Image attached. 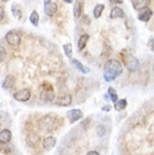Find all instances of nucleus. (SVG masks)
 <instances>
[{"instance_id": "nucleus-1", "label": "nucleus", "mask_w": 154, "mask_h": 155, "mask_svg": "<svg viewBox=\"0 0 154 155\" xmlns=\"http://www.w3.org/2000/svg\"><path fill=\"white\" fill-rule=\"evenodd\" d=\"M123 72V66L117 60H109L104 66V78L107 82L114 81Z\"/></svg>"}, {"instance_id": "nucleus-2", "label": "nucleus", "mask_w": 154, "mask_h": 155, "mask_svg": "<svg viewBox=\"0 0 154 155\" xmlns=\"http://www.w3.org/2000/svg\"><path fill=\"white\" fill-rule=\"evenodd\" d=\"M122 58H123L125 66L127 68V70L129 72H136L139 69V60L135 58V56H133L131 53L125 52V51L122 52Z\"/></svg>"}, {"instance_id": "nucleus-3", "label": "nucleus", "mask_w": 154, "mask_h": 155, "mask_svg": "<svg viewBox=\"0 0 154 155\" xmlns=\"http://www.w3.org/2000/svg\"><path fill=\"white\" fill-rule=\"evenodd\" d=\"M14 98L17 101H22V102L28 101L31 99V91H29V89H26V88L19 90V91H16L14 93Z\"/></svg>"}, {"instance_id": "nucleus-4", "label": "nucleus", "mask_w": 154, "mask_h": 155, "mask_svg": "<svg viewBox=\"0 0 154 155\" xmlns=\"http://www.w3.org/2000/svg\"><path fill=\"white\" fill-rule=\"evenodd\" d=\"M6 41L8 44H10L12 46H18L20 44V36L16 31H8L6 34Z\"/></svg>"}, {"instance_id": "nucleus-5", "label": "nucleus", "mask_w": 154, "mask_h": 155, "mask_svg": "<svg viewBox=\"0 0 154 155\" xmlns=\"http://www.w3.org/2000/svg\"><path fill=\"white\" fill-rule=\"evenodd\" d=\"M82 116H83V114L79 109H71V110H69L66 113V118L69 119V121L71 124H73V123H75L78 120H80L82 118Z\"/></svg>"}, {"instance_id": "nucleus-6", "label": "nucleus", "mask_w": 154, "mask_h": 155, "mask_svg": "<svg viewBox=\"0 0 154 155\" xmlns=\"http://www.w3.org/2000/svg\"><path fill=\"white\" fill-rule=\"evenodd\" d=\"M71 102H72V97H71L70 94L61 96V97L56 98V99L54 100V104H55V105L63 106V107H65V106H70L71 105Z\"/></svg>"}, {"instance_id": "nucleus-7", "label": "nucleus", "mask_w": 154, "mask_h": 155, "mask_svg": "<svg viewBox=\"0 0 154 155\" xmlns=\"http://www.w3.org/2000/svg\"><path fill=\"white\" fill-rule=\"evenodd\" d=\"M152 10H151L150 8H143V9H141L139 12V19L141 20V21H144V23H146V21H149V20L151 19V17H152Z\"/></svg>"}, {"instance_id": "nucleus-8", "label": "nucleus", "mask_w": 154, "mask_h": 155, "mask_svg": "<svg viewBox=\"0 0 154 155\" xmlns=\"http://www.w3.org/2000/svg\"><path fill=\"white\" fill-rule=\"evenodd\" d=\"M56 145V140L54 138L53 136H49L46 138H44L43 140V147L46 151H52Z\"/></svg>"}, {"instance_id": "nucleus-9", "label": "nucleus", "mask_w": 154, "mask_h": 155, "mask_svg": "<svg viewBox=\"0 0 154 155\" xmlns=\"http://www.w3.org/2000/svg\"><path fill=\"white\" fill-rule=\"evenodd\" d=\"M58 12V5L54 2H46L44 5V12L47 16H54Z\"/></svg>"}, {"instance_id": "nucleus-10", "label": "nucleus", "mask_w": 154, "mask_h": 155, "mask_svg": "<svg viewBox=\"0 0 154 155\" xmlns=\"http://www.w3.org/2000/svg\"><path fill=\"white\" fill-rule=\"evenodd\" d=\"M12 140V132L8 129H4L0 132V144H7Z\"/></svg>"}, {"instance_id": "nucleus-11", "label": "nucleus", "mask_w": 154, "mask_h": 155, "mask_svg": "<svg viewBox=\"0 0 154 155\" xmlns=\"http://www.w3.org/2000/svg\"><path fill=\"white\" fill-rule=\"evenodd\" d=\"M15 78L12 77V75H7V77L5 78L4 82H2V88L4 89H12V87L15 85Z\"/></svg>"}, {"instance_id": "nucleus-12", "label": "nucleus", "mask_w": 154, "mask_h": 155, "mask_svg": "<svg viewBox=\"0 0 154 155\" xmlns=\"http://www.w3.org/2000/svg\"><path fill=\"white\" fill-rule=\"evenodd\" d=\"M125 14H124V10L119 7H114L110 12V18L112 19H115V18H123Z\"/></svg>"}, {"instance_id": "nucleus-13", "label": "nucleus", "mask_w": 154, "mask_h": 155, "mask_svg": "<svg viewBox=\"0 0 154 155\" xmlns=\"http://www.w3.org/2000/svg\"><path fill=\"white\" fill-rule=\"evenodd\" d=\"M71 63H72V64H73V65L75 66L78 70L80 71V72H82V73L87 74V73H89V72H90V69H89V68H87V66H85L83 64H82V63L79 62L77 58H72Z\"/></svg>"}, {"instance_id": "nucleus-14", "label": "nucleus", "mask_w": 154, "mask_h": 155, "mask_svg": "<svg viewBox=\"0 0 154 155\" xmlns=\"http://www.w3.org/2000/svg\"><path fill=\"white\" fill-rule=\"evenodd\" d=\"M149 1L150 0H133L132 4H133V7H134L135 10H141V9L146 7Z\"/></svg>"}, {"instance_id": "nucleus-15", "label": "nucleus", "mask_w": 154, "mask_h": 155, "mask_svg": "<svg viewBox=\"0 0 154 155\" xmlns=\"http://www.w3.org/2000/svg\"><path fill=\"white\" fill-rule=\"evenodd\" d=\"M82 12H83V5L82 2L80 1H77L75 4H74V7H73V15L75 18H79L81 15H82Z\"/></svg>"}, {"instance_id": "nucleus-16", "label": "nucleus", "mask_w": 154, "mask_h": 155, "mask_svg": "<svg viewBox=\"0 0 154 155\" xmlns=\"http://www.w3.org/2000/svg\"><path fill=\"white\" fill-rule=\"evenodd\" d=\"M89 38H90V36L88 35V34H83V35L81 36L80 39H79V42H78V48L79 50H83L85 47V45H87V42L89 41Z\"/></svg>"}, {"instance_id": "nucleus-17", "label": "nucleus", "mask_w": 154, "mask_h": 155, "mask_svg": "<svg viewBox=\"0 0 154 155\" xmlns=\"http://www.w3.org/2000/svg\"><path fill=\"white\" fill-rule=\"evenodd\" d=\"M126 107H127V101H126V99H120V100H117L115 102V109L117 111L123 110Z\"/></svg>"}, {"instance_id": "nucleus-18", "label": "nucleus", "mask_w": 154, "mask_h": 155, "mask_svg": "<svg viewBox=\"0 0 154 155\" xmlns=\"http://www.w3.org/2000/svg\"><path fill=\"white\" fill-rule=\"evenodd\" d=\"M29 20H31V23L34 25V26H38V23H39V16H38V12L34 10V12H32L31 16H29Z\"/></svg>"}, {"instance_id": "nucleus-19", "label": "nucleus", "mask_w": 154, "mask_h": 155, "mask_svg": "<svg viewBox=\"0 0 154 155\" xmlns=\"http://www.w3.org/2000/svg\"><path fill=\"white\" fill-rule=\"evenodd\" d=\"M104 8L105 6L102 4L97 5L96 7H95V9H93V17L95 18H99L101 16V14H102V12H104Z\"/></svg>"}, {"instance_id": "nucleus-20", "label": "nucleus", "mask_w": 154, "mask_h": 155, "mask_svg": "<svg viewBox=\"0 0 154 155\" xmlns=\"http://www.w3.org/2000/svg\"><path fill=\"white\" fill-rule=\"evenodd\" d=\"M63 50H64V53L68 58H71V55H72V44H70V43H66L63 45Z\"/></svg>"}, {"instance_id": "nucleus-21", "label": "nucleus", "mask_w": 154, "mask_h": 155, "mask_svg": "<svg viewBox=\"0 0 154 155\" xmlns=\"http://www.w3.org/2000/svg\"><path fill=\"white\" fill-rule=\"evenodd\" d=\"M108 94H109V98H110L114 102H116V101L118 100V96H117V93H116L114 88H109V89H108Z\"/></svg>"}, {"instance_id": "nucleus-22", "label": "nucleus", "mask_w": 154, "mask_h": 155, "mask_svg": "<svg viewBox=\"0 0 154 155\" xmlns=\"http://www.w3.org/2000/svg\"><path fill=\"white\" fill-rule=\"evenodd\" d=\"M12 14H14V16H15V17H19V16H20V9H19V7L17 6V4L12 5Z\"/></svg>"}, {"instance_id": "nucleus-23", "label": "nucleus", "mask_w": 154, "mask_h": 155, "mask_svg": "<svg viewBox=\"0 0 154 155\" xmlns=\"http://www.w3.org/2000/svg\"><path fill=\"white\" fill-rule=\"evenodd\" d=\"M6 56H7V52H6L4 46L0 45V62H2L5 58H6Z\"/></svg>"}, {"instance_id": "nucleus-24", "label": "nucleus", "mask_w": 154, "mask_h": 155, "mask_svg": "<svg viewBox=\"0 0 154 155\" xmlns=\"http://www.w3.org/2000/svg\"><path fill=\"white\" fill-rule=\"evenodd\" d=\"M5 18V9L2 7H0V21Z\"/></svg>"}, {"instance_id": "nucleus-25", "label": "nucleus", "mask_w": 154, "mask_h": 155, "mask_svg": "<svg viewBox=\"0 0 154 155\" xmlns=\"http://www.w3.org/2000/svg\"><path fill=\"white\" fill-rule=\"evenodd\" d=\"M87 155H99V153L96 152V151H90V152L87 153Z\"/></svg>"}, {"instance_id": "nucleus-26", "label": "nucleus", "mask_w": 154, "mask_h": 155, "mask_svg": "<svg viewBox=\"0 0 154 155\" xmlns=\"http://www.w3.org/2000/svg\"><path fill=\"white\" fill-rule=\"evenodd\" d=\"M102 110H104V111H109V110H110V106H105L104 108H102Z\"/></svg>"}, {"instance_id": "nucleus-27", "label": "nucleus", "mask_w": 154, "mask_h": 155, "mask_svg": "<svg viewBox=\"0 0 154 155\" xmlns=\"http://www.w3.org/2000/svg\"><path fill=\"white\" fill-rule=\"evenodd\" d=\"M68 4H71V2H73V0H65Z\"/></svg>"}, {"instance_id": "nucleus-28", "label": "nucleus", "mask_w": 154, "mask_h": 155, "mask_svg": "<svg viewBox=\"0 0 154 155\" xmlns=\"http://www.w3.org/2000/svg\"><path fill=\"white\" fill-rule=\"evenodd\" d=\"M46 2H51V0H44V4H46Z\"/></svg>"}, {"instance_id": "nucleus-29", "label": "nucleus", "mask_w": 154, "mask_h": 155, "mask_svg": "<svg viewBox=\"0 0 154 155\" xmlns=\"http://www.w3.org/2000/svg\"><path fill=\"white\" fill-rule=\"evenodd\" d=\"M2 1H4V2H6V1H8V0H2Z\"/></svg>"}, {"instance_id": "nucleus-30", "label": "nucleus", "mask_w": 154, "mask_h": 155, "mask_svg": "<svg viewBox=\"0 0 154 155\" xmlns=\"http://www.w3.org/2000/svg\"><path fill=\"white\" fill-rule=\"evenodd\" d=\"M153 70H154V65H153Z\"/></svg>"}, {"instance_id": "nucleus-31", "label": "nucleus", "mask_w": 154, "mask_h": 155, "mask_svg": "<svg viewBox=\"0 0 154 155\" xmlns=\"http://www.w3.org/2000/svg\"><path fill=\"white\" fill-rule=\"evenodd\" d=\"M153 50H154V47H153Z\"/></svg>"}]
</instances>
